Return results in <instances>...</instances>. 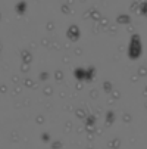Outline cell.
Returning <instances> with one entry per match:
<instances>
[{
	"label": "cell",
	"instance_id": "obj_4",
	"mask_svg": "<svg viewBox=\"0 0 147 149\" xmlns=\"http://www.w3.org/2000/svg\"><path fill=\"white\" fill-rule=\"evenodd\" d=\"M94 74H96V68L94 67H90L87 71H86V81H91L94 78Z\"/></svg>",
	"mask_w": 147,
	"mask_h": 149
},
{
	"label": "cell",
	"instance_id": "obj_1",
	"mask_svg": "<svg viewBox=\"0 0 147 149\" xmlns=\"http://www.w3.org/2000/svg\"><path fill=\"white\" fill-rule=\"evenodd\" d=\"M128 56L130 59H138L141 56V41H140V36H133L130 46H128Z\"/></svg>",
	"mask_w": 147,
	"mask_h": 149
},
{
	"label": "cell",
	"instance_id": "obj_5",
	"mask_svg": "<svg viewBox=\"0 0 147 149\" xmlns=\"http://www.w3.org/2000/svg\"><path fill=\"white\" fill-rule=\"evenodd\" d=\"M113 121H115V114L112 111H109L108 112V125H110V123L113 124Z\"/></svg>",
	"mask_w": 147,
	"mask_h": 149
},
{
	"label": "cell",
	"instance_id": "obj_2",
	"mask_svg": "<svg viewBox=\"0 0 147 149\" xmlns=\"http://www.w3.org/2000/svg\"><path fill=\"white\" fill-rule=\"evenodd\" d=\"M66 36H68L72 41H77V40L79 38V28H78L77 25H71L69 30H68V33H66Z\"/></svg>",
	"mask_w": 147,
	"mask_h": 149
},
{
	"label": "cell",
	"instance_id": "obj_6",
	"mask_svg": "<svg viewBox=\"0 0 147 149\" xmlns=\"http://www.w3.org/2000/svg\"><path fill=\"white\" fill-rule=\"evenodd\" d=\"M128 21H130V18H128L127 15H124V16L121 15V16H119V22H128Z\"/></svg>",
	"mask_w": 147,
	"mask_h": 149
},
{
	"label": "cell",
	"instance_id": "obj_3",
	"mask_svg": "<svg viewBox=\"0 0 147 149\" xmlns=\"http://www.w3.org/2000/svg\"><path fill=\"white\" fill-rule=\"evenodd\" d=\"M86 68H77V70H74V75H75V78L77 80H86Z\"/></svg>",
	"mask_w": 147,
	"mask_h": 149
}]
</instances>
